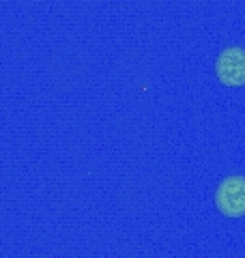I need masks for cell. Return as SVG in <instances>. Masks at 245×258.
<instances>
[{"mask_svg": "<svg viewBox=\"0 0 245 258\" xmlns=\"http://www.w3.org/2000/svg\"><path fill=\"white\" fill-rule=\"evenodd\" d=\"M215 205L226 217L245 215V176L230 174L217 185Z\"/></svg>", "mask_w": 245, "mask_h": 258, "instance_id": "1", "label": "cell"}, {"mask_svg": "<svg viewBox=\"0 0 245 258\" xmlns=\"http://www.w3.org/2000/svg\"><path fill=\"white\" fill-rule=\"evenodd\" d=\"M215 74L219 82L226 86H243L245 84V50L243 47H224L215 60Z\"/></svg>", "mask_w": 245, "mask_h": 258, "instance_id": "2", "label": "cell"}]
</instances>
